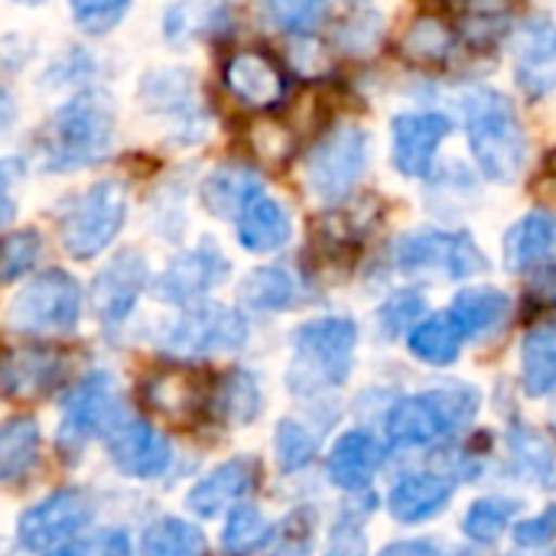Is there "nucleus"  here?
Here are the masks:
<instances>
[{
  "label": "nucleus",
  "instance_id": "f257e3e1",
  "mask_svg": "<svg viewBox=\"0 0 556 556\" xmlns=\"http://www.w3.org/2000/svg\"><path fill=\"white\" fill-rule=\"evenodd\" d=\"M114 104L104 91H81L59 104L36 137V163L46 173L88 169L114 150Z\"/></svg>",
  "mask_w": 556,
  "mask_h": 556
},
{
  "label": "nucleus",
  "instance_id": "f03ea898",
  "mask_svg": "<svg viewBox=\"0 0 556 556\" xmlns=\"http://www.w3.org/2000/svg\"><path fill=\"white\" fill-rule=\"evenodd\" d=\"M463 117L476 166L492 182H515L528 163V134L511 101L495 88H472L463 98Z\"/></svg>",
  "mask_w": 556,
  "mask_h": 556
},
{
  "label": "nucleus",
  "instance_id": "7ed1b4c3",
  "mask_svg": "<svg viewBox=\"0 0 556 556\" xmlns=\"http://www.w3.org/2000/svg\"><path fill=\"white\" fill-rule=\"evenodd\" d=\"M127 212H130V199L117 179L91 182L59 208L62 248L75 261H94L101 251H108L117 241Z\"/></svg>",
  "mask_w": 556,
  "mask_h": 556
},
{
  "label": "nucleus",
  "instance_id": "20e7f679",
  "mask_svg": "<svg viewBox=\"0 0 556 556\" xmlns=\"http://www.w3.org/2000/svg\"><path fill=\"white\" fill-rule=\"evenodd\" d=\"M81 323V287L52 267L36 274L7 306V326L20 336H65Z\"/></svg>",
  "mask_w": 556,
  "mask_h": 556
},
{
  "label": "nucleus",
  "instance_id": "39448f33",
  "mask_svg": "<svg viewBox=\"0 0 556 556\" xmlns=\"http://www.w3.org/2000/svg\"><path fill=\"white\" fill-rule=\"evenodd\" d=\"M117 417H121V394H117L114 375H108V371L85 375L65 397L62 420H59L55 440H59V450L65 453V459L81 456V450L94 437L111 433L117 427Z\"/></svg>",
  "mask_w": 556,
  "mask_h": 556
},
{
  "label": "nucleus",
  "instance_id": "423d86ee",
  "mask_svg": "<svg viewBox=\"0 0 556 556\" xmlns=\"http://www.w3.org/2000/svg\"><path fill=\"white\" fill-rule=\"evenodd\" d=\"M355 323L326 316L300 326L293 332V349H296V368H293V388L309 378L313 388L319 384H342L352 368V349H355Z\"/></svg>",
  "mask_w": 556,
  "mask_h": 556
},
{
  "label": "nucleus",
  "instance_id": "0eeeda50",
  "mask_svg": "<svg viewBox=\"0 0 556 556\" xmlns=\"http://www.w3.org/2000/svg\"><path fill=\"white\" fill-rule=\"evenodd\" d=\"M368 169V137L355 124L332 127L306 156V186L319 202L345 199Z\"/></svg>",
  "mask_w": 556,
  "mask_h": 556
},
{
  "label": "nucleus",
  "instance_id": "6e6552de",
  "mask_svg": "<svg viewBox=\"0 0 556 556\" xmlns=\"http://www.w3.org/2000/svg\"><path fill=\"white\" fill-rule=\"evenodd\" d=\"M94 518V502L81 489H59L16 518V541L29 554H55Z\"/></svg>",
  "mask_w": 556,
  "mask_h": 556
},
{
  "label": "nucleus",
  "instance_id": "1a4fd4ad",
  "mask_svg": "<svg viewBox=\"0 0 556 556\" xmlns=\"http://www.w3.org/2000/svg\"><path fill=\"white\" fill-rule=\"evenodd\" d=\"M248 342V323L228 306H192L176 323L166 326L160 345L176 358H205L222 352H238Z\"/></svg>",
  "mask_w": 556,
  "mask_h": 556
},
{
  "label": "nucleus",
  "instance_id": "9d476101",
  "mask_svg": "<svg viewBox=\"0 0 556 556\" xmlns=\"http://www.w3.org/2000/svg\"><path fill=\"white\" fill-rule=\"evenodd\" d=\"M394 264L407 274L472 277L485 267V254L466 231H414L394 244Z\"/></svg>",
  "mask_w": 556,
  "mask_h": 556
},
{
  "label": "nucleus",
  "instance_id": "9b49d317",
  "mask_svg": "<svg viewBox=\"0 0 556 556\" xmlns=\"http://www.w3.org/2000/svg\"><path fill=\"white\" fill-rule=\"evenodd\" d=\"M228 277V261L212 241H199L166 264V270L153 280V296L173 306H192L205 293H212Z\"/></svg>",
  "mask_w": 556,
  "mask_h": 556
},
{
  "label": "nucleus",
  "instance_id": "f8f14e48",
  "mask_svg": "<svg viewBox=\"0 0 556 556\" xmlns=\"http://www.w3.org/2000/svg\"><path fill=\"white\" fill-rule=\"evenodd\" d=\"M140 101L150 114L173 117L179 134L176 140L192 143L205 137V114L199 108L195 78L186 68H156L140 81Z\"/></svg>",
  "mask_w": 556,
  "mask_h": 556
},
{
  "label": "nucleus",
  "instance_id": "ddd939ff",
  "mask_svg": "<svg viewBox=\"0 0 556 556\" xmlns=\"http://www.w3.org/2000/svg\"><path fill=\"white\" fill-rule=\"evenodd\" d=\"M453 124L440 111H407L391 121V163L401 176L424 179Z\"/></svg>",
  "mask_w": 556,
  "mask_h": 556
},
{
  "label": "nucleus",
  "instance_id": "4468645a",
  "mask_svg": "<svg viewBox=\"0 0 556 556\" xmlns=\"http://www.w3.org/2000/svg\"><path fill=\"white\" fill-rule=\"evenodd\" d=\"M472 410L476 397L469 391H437L401 401L388 414V433L397 446H424L446 433L450 417H456V407Z\"/></svg>",
  "mask_w": 556,
  "mask_h": 556
},
{
  "label": "nucleus",
  "instance_id": "2eb2a0df",
  "mask_svg": "<svg viewBox=\"0 0 556 556\" xmlns=\"http://www.w3.org/2000/svg\"><path fill=\"white\" fill-rule=\"evenodd\" d=\"M147 283H150V267H147L140 251L114 254L98 270V277L91 283V306H94L98 319L104 326H111V329L121 326L134 313V306H137L140 293L147 290Z\"/></svg>",
  "mask_w": 556,
  "mask_h": 556
},
{
  "label": "nucleus",
  "instance_id": "dca6fc26",
  "mask_svg": "<svg viewBox=\"0 0 556 556\" xmlns=\"http://www.w3.org/2000/svg\"><path fill=\"white\" fill-rule=\"evenodd\" d=\"M108 456L127 479H160L173 463V446L153 424L124 420L108 437Z\"/></svg>",
  "mask_w": 556,
  "mask_h": 556
},
{
  "label": "nucleus",
  "instance_id": "f3484780",
  "mask_svg": "<svg viewBox=\"0 0 556 556\" xmlns=\"http://www.w3.org/2000/svg\"><path fill=\"white\" fill-rule=\"evenodd\" d=\"M225 88L244 108L267 111V108H277L283 101V94H287V72L267 52L244 49V52H235L225 62Z\"/></svg>",
  "mask_w": 556,
  "mask_h": 556
},
{
  "label": "nucleus",
  "instance_id": "a211bd4d",
  "mask_svg": "<svg viewBox=\"0 0 556 556\" xmlns=\"http://www.w3.org/2000/svg\"><path fill=\"white\" fill-rule=\"evenodd\" d=\"M502 257L511 274L556 267V215L534 208L518 218L502 241Z\"/></svg>",
  "mask_w": 556,
  "mask_h": 556
},
{
  "label": "nucleus",
  "instance_id": "6ab92c4d",
  "mask_svg": "<svg viewBox=\"0 0 556 556\" xmlns=\"http://www.w3.org/2000/svg\"><path fill=\"white\" fill-rule=\"evenodd\" d=\"M515 78L528 98H544L556 88V23L534 20L521 29L515 52Z\"/></svg>",
  "mask_w": 556,
  "mask_h": 556
},
{
  "label": "nucleus",
  "instance_id": "aec40b11",
  "mask_svg": "<svg viewBox=\"0 0 556 556\" xmlns=\"http://www.w3.org/2000/svg\"><path fill=\"white\" fill-rule=\"evenodd\" d=\"M257 463L248 456L228 459L218 469H212L202 482H195V489L189 492L186 505L192 508V515L199 518H215L218 511L238 505L248 492H254L257 485Z\"/></svg>",
  "mask_w": 556,
  "mask_h": 556
},
{
  "label": "nucleus",
  "instance_id": "412c9836",
  "mask_svg": "<svg viewBox=\"0 0 556 556\" xmlns=\"http://www.w3.org/2000/svg\"><path fill=\"white\" fill-rule=\"evenodd\" d=\"M238 225V244L251 254H274L290 244L293 238V218L283 202L270 195H257L248 202V208L235 218Z\"/></svg>",
  "mask_w": 556,
  "mask_h": 556
},
{
  "label": "nucleus",
  "instance_id": "4be33fe9",
  "mask_svg": "<svg viewBox=\"0 0 556 556\" xmlns=\"http://www.w3.org/2000/svg\"><path fill=\"white\" fill-rule=\"evenodd\" d=\"M62 375V358L49 349H16L0 358V391L20 401L46 394Z\"/></svg>",
  "mask_w": 556,
  "mask_h": 556
},
{
  "label": "nucleus",
  "instance_id": "5701e85b",
  "mask_svg": "<svg viewBox=\"0 0 556 556\" xmlns=\"http://www.w3.org/2000/svg\"><path fill=\"white\" fill-rule=\"evenodd\" d=\"M264 192V182L248 166H222L205 176L202 182V205L218 218H238L248 202Z\"/></svg>",
  "mask_w": 556,
  "mask_h": 556
},
{
  "label": "nucleus",
  "instance_id": "b1692460",
  "mask_svg": "<svg viewBox=\"0 0 556 556\" xmlns=\"http://www.w3.org/2000/svg\"><path fill=\"white\" fill-rule=\"evenodd\" d=\"M378 466H381V443L365 430L345 433L329 456V476L342 489H365L378 472Z\"/></svg>",
  "mask_w": 556,
  "mask_h": 556
},
{
  "label": "nucleus",
  "instance_id": "393cba45",
  "mask_svg": "<svg viewBox=\"0 0 556 556\" xmlns=\"http://www.w3.org/2000/svg\"><path fill=\"white\" fill-rule=\"evenodd\" d=\"M39 420L36 417H13L0 424V485L20 482L39 463Z\"/></svg>",
  "mask_w": 556,
  "mask_h": 556
},
{
  "label": "nucleus",
  "instance_id": "a878e982",
  "mask_svg": "<svg viewBox=\"0 0 556 556\" xmlns=\"http://www.w3.org/2000/svg\"><path fill=\"white\" fill-rule=\"evenodd\" d=\"M228 23V0H173L163 16L169 42H192L218 33Z\"/></svg>",
  "mask_w": 556,
  "mask_h": 556
},
{
  "label": "nucleus",
  "instance_id": "bb28decb",
  "mask_svg": "<svg viewBox=\"0 0 556 556\" xmlns=\"http://www.w3.org/2000/svg\"><path fill=\"white\" fill-rule=\"evenodd\" d=\"M453 485L440 476H407L391 489V515L397 521H424L443 511V505L450 502Z\"/></svg>",
  "mask_w": 556,
  "mask_h": 556
},
{
  "label": "nucleus",
  "instance_id": "cd10ccee",
  "mask_svg": "<svg viewBox=\"0 0 556 556\" xmlns=\"http://www.w3.org/2000/svg\"><path fill=\"white\" fill-rule=\"evenodd\" d=\"M508 309H511L508 293H502L495 287H472L456 296L450 313L456 316V323L463 326L466 336L485 339L495 329H502V323L508 319Z\"/></svg>",
  "mask_w": 556,
  "mask_h": 556
},
{
  "label": "nucleus",
  "instance_id": "c85d7f7f",
  "mask_svg": "<svg viewBox=\"0 0 556 556\" xmlns=\"http://www.w3.org/2000/svg\"><path fill=\"white\" fill-rule=\"evenodd\" d=\"M463 339H466V332L456 323V316L437 313V316L417 323V329L410 332V352L430 365H450V362H456Z\"/></svg>",
  "mask_w": 556,
  "mask_h": 556
},
{
  "label": "nucleus",
  "instance_id": "c756f323",
  "mask_svg": "<svg viewBox=\"0 0 556 556\" xmlns=\"http://www.w3.org/2000/svg\"><path fill=\"white\" fill-rule=\"evenodd\" d=\"M140 554L143 556H205V538L195 525L182 521V518H156L153 525H147L143 538H140Z\"/></svg>",
  "mask_w": 556,
  "mask_h": 556
},
{
  "label": "nucleus",
  "instance_id": "7c9ffc66",
  "mask_svg": "<svg viewBox=\"0 0 556 556\" xmlns=\"http://www.w3.org/2000/svg\"><path fill=\"white\" fill-rule=\"evenodd\" d=\"M556 388V323L534 326L525 339V391L541 397Z\"/></svg>",
  "mask_w": 556,
  "mask_h": 556
},
{
  "label": "nucleus",
  "instance_id": "2f4dec72",
  "mask_svg": "<svg viewBox=\"0 0 556 556\" xmlns=\"http://www.w3.org/2000/svg\"><path fill=\"white\" fill-rule=\"evenodd\" d=\"M241 303L257 313L287 309L296 300V280L283 267H257L241 283Z\"/></svg>",
  "mask_w": 556,
  "mask_h": 556
},
{
  "label": "nucleus",
  "instance_id": "473e14b6",
  "mask_svg": "<svg viewBox=\"0 0 556 556\" xmlns=\"http://www.w3.org/2000/svg\"><path fill=\"white\" fill-rule=\"evenodd\" d=\"M453 46H456V33L440 16H417L401 39V52L424 65L443 62L453 52Z\"/></svg>",
  "mask_w": 556,
  "mask_h": 556
},
{
  "label": "nucleus",
  "instance_id": "72a5a7b5",
  "mask_svg": "<svg viewBox=\"0 0 556 556\" xmlns=\"http://www.w3.org/2000/svg\"><path fill=\"white\" fill-rule=\"evenodd\" d=\"M147 401H150V407L163 410L166 417L186 420L189 414L199 410V404L205 397H202V391H199L192 375L169 371V375H156V378L147 381Z\"/></svg>",
  "mask_w": 556,
  "mask_h": 556
},
{
  "label": "nucleus",
  "instance_id": "f704fd0d",
  "mask_svg": "<svg viewBox=\"0 0 556 556\" xmlns=\"http://www.w3.org/2000/svg\"><path fill=\"white\" fill-rule=\"evenodd\" d=\"M212 404H215V410H218L225 420H231V424H248V420H254L257 410H261V391H257V384H254L251 375L235 371V375H225V378H222V384L215 388Z\"/></svg>",
  "mask_w": 556,
  "mask_h": 556
},
{
  "label": "nucleus",
  "instance_id": "c9c22d12",
  "mask_svg": "<svg viewBox=\"0 0 556 556\" xmlns=\"http://www.w3.org/2000/svg\"><path fill=\"white\" fill-rule=\"evenodd\" d=\"M270 541V525L267 518L251 508V505H238L225 525V534H222V551L228 556H248L254 554L257 547H264Z\"/></svg>",
  "mask_w": 556,
  "mask_h": 556
},
{
  "label": "nucleus",
  "instance_id": "e433bc0d",
  "mask_svg": "<svg viewBox=\"0 0 556 556\" xmlns=\"http://www.w3.org/2000/svg\"><path fill=\"white\" fill-rule=\"evenodd\" d=\"M264 10L283 33H313L329 13V0H264Z\"/></svg>",
  "mask_w": 556,
  "mask_h": 556
},
{
  "label": "nucleus",
  "instance_id": "4c0bfd02",
  "mask_svg": "<svg viewBox=\"0 0 556 556\" xmlns=\"http://www.w3.org/2000/svg\"><path fill=\"white\" fill-rule=\"evenodd\" d=\"M42 254V238L39 231L26 228V231H13L0 241V283H13L23 274H29L36 267Z\"/></svg>",
  "mask_w": 556,
  "mask_h": 556
},
{
  "label": "nucleus",
  "instance_id": "58836bf2",
  "mask_svg": "<svg viewBox=\"0 0 556 556\" xmlns=\"http://www.w3.org/2000/svg\"><path fill=\"white\" fill-rule=\"evenodd\" d=\"M130 7L134 0H68L72 23L88 36L111 33L130 13Z\"/></svg>",
  "mask_w": 556,
  "mask_h": 556
},
{
  "label": "nucleus",
  "instance_id": "ea45409f",
  "mask_svg": "<svg viewBox=\"0 0 556 556\" xmlns=\"http://www.w3.org/2000/svg\"><path fill=\"white\" fill-rule=\"evenodd\" d=\"M518 502H505V498H485V502H476L472 511L466 515V534L476 538V541H495L508 521L518 515Z\"/></svg>",
  "mask_w": 556,
  "mask_h": 556
},
{
  "label": "nucleus",
  "instance_id": "a19ab883",
  "mask_svg": "<svg viewBox=\"0 0 556 556\" xmlns=\"http://www.w3.org/2000/svg\"><path fill=\"white\" fill-rule=\"evenodd\" d=\"M313 453H316V440L300 424L283 420L280 430H277V463H280V469L296 472L313 459Z\"/></svg>",
  "mask_w": 556,
  "mask_h": 556
},
{
  "label": "nucleus",
  "instance_id": "79ce46f5",
  "mask_svg": "<svg viewBox=\"0 0 556 556\" xmlns=\"http://www.w3.org/2000/svg\"><path fill=\"white\" fill-rule=\"evenodd\" d=\"M420 313H424V300H420L417 293L404 290V293L391 296V300L384 303V309H381V329H384V336H397V332L407 329Z\"/></svg>",
  "mask_w": 556,
  "mask_h": 556
},
{
  "label": "nucleus",
  "instance_id": "37998d69",
  "mask_svg": "<svg viewBox=\"0 0 556 556\" xmlns=\"http://www.w3.org/2000/svg\"><path fill=\"white\" fill-rule=\"evenodd\" d=\"M55 556H130V541L121 531H104L94 541H72L59 547Z\"/></svg>",
  "mask_w": 556,
  "mask_h": 556
},
{
  "label": "nucleus",
  "instance_id": "c03bdc74",
  "mask_svg": "<svg viewBox=\"0 0 556 556\" xmlns=\"http://www.w3.org/2000/svg\"><path fill=\"white\" fill-rule=\"evenodd\" d=\"M556 534V508H547L544 515H538L534 521L521 525L518 528V544L525 547H541V544H551Z\"/></svg>",
  "mask_w": 556,
  "mask_h": 556
},
{
  "label": "nucleus",
  "instance_id": "a18cd8bd",
  "mask_svg": "<svg viewBox=\"0 0 556 556\" xmlns=\"http://www.w3.org/2000/svg\"><path fill=\"white\" fill-rule=\"evenodd\" d=\"M23 166L16 160H0V228L13 218L16 202H13V186L20 179Z\"/></svg>",
  "mask_w": 556,
  "mask_h": 556
},
{
  "label": "nucleus",
  "instance_id": "49530a36",
  "mask_svg": "<svg viewBox=\"0 0 556 556\" xmlns=\"http://www.w3.org/2000/svg\"><path fill=\"white\" fill-rule=\"evenodd\" d=\"M88 68H91V62H88L85 49H68L65 55H59V62H55L52 72H46V75H52L55 85H68V81H78L75 75H81V72H88Z\"/></svg>",
  "mask_w": 556,
  "mask_h": 556
},
{
  "label": "nucleus",
  "instance_id": "de8ad7c7",
  "mask_svg": "<svg viewBox=\"0 0 556 556\" xmlns=\"http://www.w3.org/2000/svg\"><path fill=\"white\" fill-rule=\"evenodd\" d=\"M326 556H365V541H362V534H358L355 528L339 531V534L332 538V547H329V554Z\"/></svg>",
  "mask_w": 556,
  "mask_h": 556
},
{
  "label": "nucleus",
  "instance_id": "09e8293b",
  "mask_svg": "<svg viewBox=\"0 0 556 556\" xmlns=\"http://www.w3.org/2000/svg\"><path fill=\"white\" fill-rule=\"evenodd\" d=\"M13 124H16V101H13V94L0 85V140L13 130Z\"/></svg>",
  "mask_w": 556,
  "mask_h": 556
},
{
  "label": "nucleus",
  "instance_id": "8fccbe9b",
  "mask_svg": "<svg viewBox=\"0 0 556 556\" xmlns=\"http://www.w3.org/2000/svg\"><path fill=\"white\" fill-rule=\"evenodd\" d=\"M381 556H440V554H437V547H430V544L407 541V544H394V547H388Z\"/></svg>",
  "mask_w": 556,
  "mask_h": 556
},
{
  "label": "nucleus",
  "instance_id": "3c124183",
  "mask_svg": "<svg viewBox=\"0 0 556 556\" xmlns=\"http://www.w3.org/2000/svg\"><path fill=\"white\" fill-rule=\"evenodd\" d=\"M16 3H29V7H39V3H46V0H16Z\"/></svg>",
  "mask_w": 556,
  "mask_h": 556
},
{
  "label": "nucleus",
  "instance_id": "603ef678",
  "mask_svg": "<svg viewBox=\"0 0 556 556\" xmlns=\"http://www.w3.org/2000/svg\"><path fill=\"white\" fill-rule=\"evenodd\" d=\"M349 3H365V0H349Z\"/></svg>",
  "mask_w": 556,
  "mask_h": 556
}]
</instances>
